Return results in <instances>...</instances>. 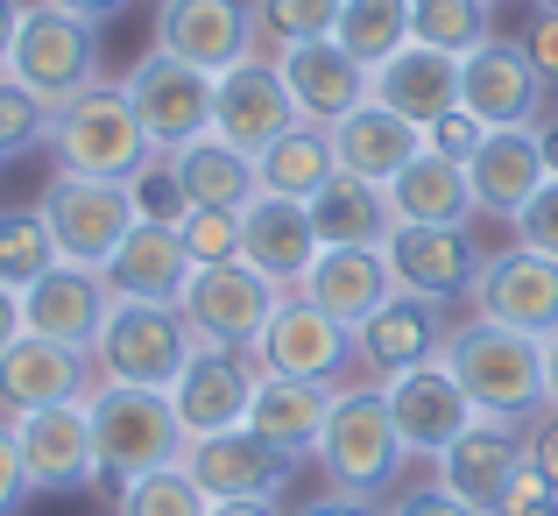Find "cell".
I'll return each mask as SVG.
<instances>
[{
	"label": "cell",
	"instance_id": "1",
	"mask_svg": "<svg viewBox=\"0 0 558 516\" xmlns=\"http://www.w3.org/2000/svg\"><path fill=\"white\" fill-rule=\"evenodd\" d=\"M438 361L466 389L474 418L523 424V418L545 410V340L537 333H509V326H488V319H466V326H452Z\"/></svg>",
	"mask_w": 558,
	"mask_h": 516
},
{
	"label": "cell",
	"instance_id": "2",
	"mask_svg": "<svg viewBox=\"0 0 558 516\" xmlns=\"http://www.w3.org/2000/svg\"><path fill=\"white\" fill-rule=\"evenodd\" d=\"M85 418H93V467L99 481H135L156 467L184 460V418L170 404V389H135V382H93L85 396Z\"/></svg>",
	"mask_w": 558,
	"mask_h": 516
},
{
	"label": "cell",
	"instance_id": "3",
	"mask_svg": "<svg viewBox=\"0 0 558 516\" xmlns=\"http://www.w3.org/2000/svg\"><path fill=\"white\" fill-rule=\"evenodd\" d=\"M43 142H50L57 170L113 177V184H135V177L149 170V156H163L149 135H142V121H135V107H128L121 85H93V93H78L71 107H57Z\"/></svg>",
	"mask_w": 558,
	"mask_h": 516
},
{
	"label": "cell",
	"instance_id": "4",
	"mask_svg": "<svg viewBox=\"0 0 558 516\" xmlns=\"http://www.w3.org/2000/svg\"><path fill=\"white\" fill-rule=\"evenodd\" d=\"M191 353H198V333H191V319L178 304L113 298L107 326L93 340V375L99 382H135V389H170Z\"/></svg>",
	"mask_w": 558,
	"mask_h": 516
},
{
	"label": "cell",
	"instance_id": "5",
	"mask_svg": "<svg viewBox=\"0 0 558 516\" xmlns=\"http://www.w3.org/2000/svg\"><path fill=\"white\" fill-rule=\"evenodd\" d=\"M312 460L326 467L332 495H361V503H368L375 489H389L396 467H403L410 453H403V439H396V418H389L381 382H375V389H340V396H332L326 439H318Z\"/></svg>",
	"mask_w": 558,
	"mask_h": 516
},
{
	"label": "cell",
	"instance_id": "6",
	"mask_svg": "<svg viewBox=\"0 0 558 516\" xmlns=\"http://www.w3.org/2000/svg\"><path fill=\"white\" fill-rule=\"evenodd\" d=\"M8 79L28 85L50 113L71 107L78 93H93V85H99V22L28 0L22 36H14V57H8Z\"/></svg>",
	"mask_w": 558,
	"mask_h": 516
},
{
	"label": "cell",
	"instance_id": "7",
	"mask_svg": "<svg viewBox=\"0 0 558 516\" xmlns=\"http://www.w3.org/2000/svg\"><path fill=\"white\" fill-rule=\"evenodd\" d=\"M36 213L57 241V262H78V269H107L113 248H121L142 219L128 184H113V177H71V170H57L50 184H43Z\"/></svg>",
	"mask_w": 558,
	"mask_h": 516
},
{
	"label": "cell",
	"instance_id": "8",
	"mask_svg": "<svg viewBox=\"0 0 558 516\" xmlns=\"http://www.w3.org/2000/svg\"><path fill=\"white\" fill-rule=\"evenodd\" d=\"M290 290L269 284L262 269H247L241 255L233 262H205V269H191L178 312L191 319V333H198V347H233V353H255L262 326L276 319V304H283Z\"/></svg>",
	"mask_w": 558,
	"mask_h": 516
},
{
	"label": "cell",
	"instance_id": "9",
	"mask_svg": "<svg viewBox=\"0 0 558 516\" xmlns=\"http://www.w3.org/2000/svg\"><path fill=\"white\" fill-rule=\"evenodd\" d=\"M121 93H128V107H135L142 135L163 156L184 149V142H198V135H213V71L184 64V57H170V50L135 57Z\"/></svg>",
	"mask_w": 558,
	"mask_h": 516
},
{
	"label": "cell",
	"instance_id": "10",
	"mask_svg": "<svg viewBox=\"0 0 558 516\" xmlns=\"http://www.w3.org/2000/svg\"><path fill=\"white\" fill-rule=\"evenodd\" d=\"M466 304H474V319H488V326L551 340V333H558V262L537 255V248H517V241H509L502 255L481 262Z\"/></svg>",
	"mask_w": 558,
	"mask_h": 516
},
{
	"label": "cell",
	"instance_id": "11",
	"mask_svg": "<svg viewBox=\"0 0 558 516\" xmlns=\"http://www.w3.org/2000/svg\"><path fill=\"white\" fill-rule=\"evenodd\" d=\"M290 128H298V99H290L276 57L255 50V57H241L233 71H219V79H213V135L219 142L262 156L269 142H283Z\"/></svg>",
	"mask_w": 558,
	"mask_h": 516
},
{
	"label": "cell",
	"instance_id": "12",
	"mask_svg": "<svg viewBox=\"0 0 558 516\" xmlns=\"http://www.w3.org/2000/svg\"><path fill=\"white\" fill-rule=\"evenodd\" d=\"M184 467L213 503H276L290 489V453L269 446L262 432L233 424V432H213V439H191L184 446Z\"/></svg>",
	"mask_w": 558,
	"mask_h": 516
},
{
	"label": "cell",
	"instance_id": "13",
	"mask_svg": "<svg viewBox=\"0 0 558 516\" xmlns=\"http://www.w3.org/2000/svg\"><path fill=\"white\" fill-rule=\"evenodd\" d=\"M551 85L537 79V64L523 57V43H481L474 57H460V107L481 128H545Z\"/></svg>",
	"mask_w": 558,
	"mask_h": 516
},
{
	"label": "cell",
	"instance_id": "14",
	"mask_svg": "<svg viewBox=\"0 0 558 516\" xmlns=\"http://www.w3.org/2000/svg\"><path fill=\"white\" fill-rule=\"evenodd\" d=\"M156 50L184 57L198 71H233L241 57L262 50V28H255V0H163L156 14Z\"/></svg>",
	"mask_w": 558,
	"mask_h": 516
},
{
	"label": "cell",
	"instance_id": "15",
	"mask_svg": "<svg viewBox=\"0 0 558 516\" xmlns=\"http://www.w3.org/2000/svg\"><path fill=\"white\" fill-rule=\"evenodd\" d=\"M347 361H354V333H347L340 319H326L312 298H298V290L276 304V319L262 326V340H255V368H262V375L340 382Z\"/></svg>",
	"mask_w": 558,
	"mask_h": 516
},
{
	"label": "cell",
	"instance_id": "16",
	"mask_svg": "<svg viewBox=\"0 0 558 516\" xmlns=\"http://www.w3.org/2000/svg\"><path fill=\"white\" fill-rule=\"evenodd\" d=\"M523 460H531V439H523L517 424L474 418L446 453H438V489L460 495V503H466V509H481V516H502L509 481L523 475Z\"/></svg>",
	"mask_w": 558,
	"mask_h": 516
},
{
	"label": "cell",
	"instance_id": "17",
	"mask_svg": "<svg viewBox=\"0 0 558 516\" xmlns=\"http://www.w3.org/2000/svg\"><path fill=\"white\" fill-rule=\"evenodd\" d=\"M255 353H233V347H198L184 361V375L170 382V404L184 418V439H213V432H233L247 424V404H255Z\"/></svg>",
	"mask_w": 558,
	"mask_h": 516
},
{
	"label": "cell",
	"instance_id": "18",
	"mask_svg": "<svg viewBox=\"0 0 558 516\" xmlns=\"http://www.w3.org/2000/svg\"><path fill=\"white\" fill-rule=\"evenodd\" d=\"M389 276H396V290H410V298H432V304H452V298H466L474 290V276H481V248L466 241V227H410V219H396V233H389Z\"/></svg>",
	"mask_w": 558,
	"mask_h": 516
},
{
	"label": "cell",
	"instance_id": "19",
	"mask_svg": "<svg viewBox=\"0 0 558 516\" xmlns=\"http://www.w3.org/2000/svg\"><path fill=\"white\" fill-rule=\"evenodd\" d=\"M446 340H452L446 304L396 290V298L381 304L375 319H361V326H354V361L368 368L375 382H396V375H410V368L438 361V353H446Z\"/></svg>",
	"mask_w": 558,
	"mask_h": 516
},
{
	"label": "cell",
	"instance_id": "20",
	"mask_svg": "<svg viewBox=\"0 0 558 516\" xmlns=\"http://www.w3.org/2000/svg\"><path fill=\"white\" fill-rule=\"evenodd\" d=\"M107 312H113L107 276H99V269H78V262H57L50 276H36V284L22 290V333L57 340V347H78V353H93Z\"/></svg>",
	"mask_w": 558,
	"mask_h": 516
},
{
	"label": "cell",
	"instance_id": "21",
	"mask_svg": "<svg viewBox=\"0 0 558 516\" xmlns=\"http://www.w3.org/2000/svg\"><path fill=\"white\" fill-rule=\"evenodd\" d=\"M93 353L57 347L22 333L14 347H0V410L8 418H28V410H57V404H85L93 396Z\"/></svg>",
	"mask_w": 558,
	"mask_h": 516
},
{
	"label": "cell",
	"instance_id": "22",
	"mask_svg": "<svg viewBox=\"0 0 558 516\" xmlns=\"http://www.w3.org/2000/svg\"><path fill=\"white\" fill-rule=\"evenodd\" d=\"M318 219L304 199H276V191H255V199L241 205V262L247 269H262L269 284L298 290L304 276H312L318 262Z\"/></svg>",
	"mask_w": 558,
	"mask_h": 516
},
{
	"label": "cell",
	"instance_id": "23",
	"mask_svg": "<svg viewBox=\"0 0 558 516\" xmlns=\"http://www.w3.org/2000/svg\"><path fill=\"white\" fill-rule=\"evenodd\" d=\"M381 396H389V418H396L403 453H424V460H438V453L474 424V404H466V389L452 382L446 361H424V368H410V375L381 382Z\"/></svg>",
	"mask_w": 558,
	"mask_h": 516
},
{
	"label": "cell",
	"instance_id": "24",
	"mask_svg": "<svg viewBox=\"0 0 558 516\" xmlns=\"http://www.w3.org/2000/svg\"><path fill=\"white\" fill-rule=\"evenodd\" d=\"M14 424V446H22V475L36 495H57V489H85L99 481L93 467V418L85 404H57V410H28V418H8Z\"/></svg>",
	"mask_w": 558,
	"mask_h": 516
},
{
	"label": "cell",
	"instance_id": "25",
	"mask_svg": "<svg viewBox=\"0 0 558 516\" xmlns=\"http://www.w3.org/2000/svg\"><path fill=\"white\" fill-rule=\"evenodd\" d=\"M276 71H283L290 99H298V121H312V128H332L354 107H368V64H354L332 36L276 50Z\"/></svg>",
	"mask_w": 558,
	"mask_h": 516
},
{
	"label": "cell",
	"instance_id": "26",
	"mask_svg": "<svg viewBox=\"0 0 558 516\" xmlns=\"http://www.w3.org/2000/svg\"><path fill=\"white\" fill-rule=\"evenodd\" d=\"M368 99L389 113H403L410 128H432L460 107V57L432 50V43H403L389 64L368 71Z\"/></svg>",
	"mask_w": 558,
	"mask_h": 516
},
{
	"label": "cell",
	"instance_id": "27",
	"mask_svg": "<svg viewBox=\"0 0 558 516\" xmlns=\"http://www.w3.org/2000/svg\"><path fill=\"white\" fill-rule=\"evenodd\" d=\"M545 177H551V164H545V135L537 128H488V142L466 156L474 213H495V219H517L537 199Z\"/></svg>",
	"mask_w": 558,
	"mask_h": 516
},
{
	"label": "cell",
	"instance_id": "28",
	"mask_svg": "<svg viewBox=\"0 0 558 516\" xmlns=\"http://www.w3.org/2000/svg\"><path fill=\"white\" fill-rule=\"evenodd\" d=\"M298 298H312L326 319H340V326L354 333L361 319H375L381 304L396 298L389 255H381V248H318V262L298 284Z\"/></svg>",
	"mask_w": 558,
	"mask_h": 516
},
{
	"label": "cell",
	"instance_id": "29",
	"mask_svg": "<svg viewBox=\"0 0 558 516\" xmlns=\"http://www.w3.org/2000/svg\"><path fill=\"white\" fill-rule=\"evenodd\" d=\"M191 248L178 227H156V219H135V233H128L121 248H113V262L99 276H107L113 298H135V304H178L184 284H191Z\"/></svg>",
	"mask_w": 558,
	"mask_h": 516
},
{
	"label": "cell",
	"instance_id": "30",
	"mask_svg": "<svg viewBox=\"0 0 558 516\" xmlns=\"http://www.w3.org/2000/svg\"><path fill=\"white\" fill-rule=\"evenodd\" d=\"M332 135V156H340V170L347 177H368V184L389 191L396 177H403L410 164L424 156V128H410L403 113H389V107H354L347 121H332L326 128Z\"/></svg>",
	"mask_w": 558,
	"mask_h": 516
},
{
	"label": "cell",
	"instance_id": "31",
	"mask_svg": "<svg viewBox=\"0 0 558 516\" xmlns=\"http://www.w3.org/2000/svg\"><path fill=\"white\" fill-rule=\"evenodd\" d=\"M332 396H340V382L262 375L255 382V404H247V432H262L269 446H283L290 460H304V453H318V439H326Z\"/></svg>",
	"mask_w": 558,
	"mask_h": 516
},
{
	"label": "cell",
	"instance_id": "32",
	"mask_svg": "<svg viewBox=\"0 0 558 516\" xmlns=\"http://www.w3.org/2000/svg\"><path fill=\"white\" fill-rule=\"evenodd\" d=\"M170 170H178V191H184L191 213H241L262 191L255 156L219 142V135H198V142H184V149H170Z\"/></svg>",
	"mask_w": 558,
	"mask_h": 516
},
{
	"label": "cell",
	"instance_id": "33",
	"mask_svg": "<svg viewBox=\"0 0 558 516\" xmlns=\"http://www.w3.org/2000/svg\"><path fill=\"white\" fill-rule=\"evenodd\" d=\"M389 205H396V219H410V227H466V219H474V184H466V164L424 149L417 164L389 184Z\"/></svg>",
	"mask_w": 558,
	"mask_h": 516
},
{
	"label": "cell",
	"instance_id": "34",
	"mask_svg": "<svg viewBox=\"0 0 558 516\" xmlns=\"http://www.w3.org/2000/svg\"><path fill=\"white\" fill-rule=\"evenodd\" d=\"M312 219H318L326 248H389V233H396L389 191L368 184V177H347V170L312 199Z\"/></svg>",
	"mask_w": 558,
	"mask_h": 516
},
{
	"label": "cell",
	"instance_id": "35",
	"mask_svg": "<svg viewBox=\"0 0 558 516\" xmlns=\"http://www.w3.org/2000/svg\"><path fill=\"white\" fill-rule=\"evenodd\" d=\"M332 177H340L332 135H326V128H312V121H298L283 142H269V149L255 156V184L276 191V199H304V205H312Z\"/></svg>",
	"mask_w": 558,
	"mask_h": 516
},
{
	"label": "cell",
	"instance_id": "36",
	"mask_svg": "<svg viewBox=\"0 0 558 516\" xmlns=\"http://www.w3.org/2000/svg\"><path fill=\"white\" fill-rule=\"evenodd\" d=\"M332 43H340L354 64H368V71L389 64V57L410 43V0H347Z\"/></svg>",
	"mask_w": 558,
	"mask_h": 516
},
{
	"label": "cell",
	"instance_id": "37",
	"mask_svg": "<svg viewBox=\"0 0 558 516\" xmlns=\"http://www.w3.org/2000/svg\"><path fill=\"white\" fill-rule=\"evenodd\" d=\"M488 8H495V0H410V43H432V50L474 57L481 43H495Z\"/></svg>",
	"mask_w": 558,
	"mask_h": 516
},
{
	"label": "cell",
	"instance_id": "38",
	"mask_svg": "<svg viewBox=\"0 0 558 516\" xmlns=\"http://www.w3.org/2000/svg\"><path fill=\"white\" fill-rule=\"evenodd\" d=\"M213 509V495L191 481V467H156V475H135L121 481V495H113V516H205Z\"/></svg>",
	"mask_w": 558,
	"mask_h": 516
},
{
	"label": "cell",
	"instance_id": "39",
	"mask_svg": "<svg viewBox=\"0 0 558 516\" xmlns=\"http://www.w3.org/2000/svg\"><path fill=\"white\" fill-rule=\"evenodd\" d=\"M50 269H57V241H50V227H43L36 205H28V213H0V284L28 290Z\"/></svg>",
	"mask_w": 558,
	"mask_h": 516
},
{
	"label": "cell",
	"instance_id": "40",
	"mask_svg": "<svg viewBox=\"0 0 558 516\" xmlns=\"http://www.w3.org/2000/svg\"><path fill=\"white\" fill-rule=\"evenodd\" d=\"M340 8L347 0H255V28L262 43L290 50V43H318L340 28Z\"/></svg>",
	"mask_w": 558,
	"mask_h": 516
},
{
	"label": "cell",
	"instance_id": "41",
	"mask_svg": "<svg viewBox=\"0 0 558 516\" xmlns=\"http://www.w3.org/2000/svg\"><path fill=\"white\" fill-rule=\"evenodd\" d=\"M128 191H135V213L156 219V227H184V219H191V205H184V191H178V170H170V156H149V170H142Z\"/></svg>",
	"mask_w": 558,
	"mask_h": 516
},
{
	"label": "cell",
	"instance_id": "42",
	"mask_svg": "<svg viewBox=\"0 0 558 516\" xmlns=\"http://www.w3.org/2000/svg\"><path fill=\"white\" fill-rule=\"evenodd\" d=\"M178 233H184V248H191L198 269L205 262H233L241 255V213H191Z\"/></svg>",
	"mask_w": 558,
	"mask_h": 516
},
{
	"label": "cell",
	"instance_id": "43",
	"mask_svg": "<svg viewBox=\"0 0 558 516\" xmlns=\"http://www.w3.org/2000/svg\"><path fill=\"white\" fill-rule=\"evenodd\" d=\"M509 227H517V248H537V255L558 262V177H545V184H537V199L523 205Z\"/></svg>",
	"mask_w": 558,
	"mask_h": 516
},
{
	"label": "cell",
	"instance_id": "44",
	"mask_svg": "<svg viewBox=\"0 0 558 516\" xmlns=\"http://www.w3.org/2000/svg\"><path fill=\"white\" fill-rule=\"evenodd\" d=\"M481 142H488V128H481V121H474V113H466V107H452L446 121H432V128H424V149L452 156V164H466V156H474Z\"/></svg>",
	"mask_w": 558,
	"mask_h": 516
},
{
	"label": "cell",
	"instance_id": "45",
	"mask_svg": "<svg viewBox=\"0 0 558 516\" xmlns=\"http://www.w3.org/2000/svg\"><path fill=\"white\" fill-rule=\"evenodd\" d=\"M502 516H558V489L545 475H537L531 460H523V475L509 481V503H502Z\"/></svg>",
	"mask_w": 558,
	"mask_h": 516
},
{
	"label": "cell",
	"instance_id": "46",
	"mask_svg": "<svg viewBox=\"0 0 558 516\" xmlns=\"http://www.w3.org/2000/svg\"><path fill=\"white\" fill-rule=\"evenodd\" d=\"M28 475H22V446H14V424H0V516H14L28 503Z\"/></svg>",
	"mask_w": 558,
	"mask_h": 516
},
{
	"label": "cell",
	"instance_id": "47",
	"mask_svg": "<svg viewBox=\"0 0 558 516\" xmlns=\"http://www.w3.org/2000/svg\"><path fill=\"white\" fill-rule=\"evenodd\" d=\"M523 57L537 64V79H545V85H558V14L551 8H537L531 36H523Z\"/></svg>",
	"mask_w": 558,
	"mask_h": 516
},
{
	"label": "cell",
	"instance_id": "48",
	"mask_svg": "<svg viewBox=\"0 0 558 516\" xmlns=\"http://www.w3.org/2000/svg\"><path fill=\"white\" fill-rule=\"evenodd\" d=\"M396 516H481V509H466L460 495H446V489H417V495L396 503Z\"/></svg>",
	"mask_w": 558,
	"mask_h": 516
},
{
	"label": "cell",
	"instance_id": "49",
	"mask_svg": "<svg viewBox=\"0 0 558 516\" xmlns=\"http://www.w3.org/2000/svg\"><path fill=\"white\" fill-rule=\"evenodd\" d=\"M531 467L558 489V410H545V424L531 432Z\"/></svg>",
	"mask_w": 558,
	"mask_h": 516
},
{
	"label": "cell",
	"instance_id": "50",
	"mask_svg": "<svg viewBox=\"0 0 558 516\" xmlns=\"http://www.w3.org/2000/svg\"><path fill=\"white\" fill-rule=\"evenodd\" d=\"M22 14H28V0H0V79H8V57H14V36H22Z\"/></svg>",
	"mask_w": 558,
	"mask_h": 516
},
{
	"label": "cell",
	"instance_id": "51",
	"mask_svg": "<svg viewBox=\"0 0 558 516\" xmlns=\"http://www.w3.org/2000/svg\"><path fill=\"white\" fill-rule=\"evenodd\" d=\"M298 516H381V509L361 503V495H318V503H304Z\"/></svg>",
	"mask_w": 558,
	"mask_h": 516
},
{
	"label": "cell",
	"instance_id": "52",
	"mask_svg": "<svg viewBox=\"0 0 558 516\" xmlns=\"http://www.w3.org/2000/svg\"><path fill=\"white\" fill-rule=\"evenodd\" d=\"M14 340H22V290L0 284V347H14Z\"/></svg>",
	"mask_w": 558,
	"mask_h": 516
},
{
	"label": "cell",
	"instance_id": "53",
	"mask_svg": "<svg viewBox=\"0 0 558 516\" xmlns=\"http://www.w3.org/2000/svg\"><path fill=\"white\" fill-rule=\"evenodd\" d=\"M43 8H64V14H85V22H107V14H121L128 0H43Z\"/></svg>",
	"mask_w": 558,
	"mask_h": 516
},
{
	"label": "cell",
	"instance_id": "54",
	"mask_svg": "<svg viewBox=\"0 0 558 516\" xmlns=\"http://www.w3.org/2000/svg\"><path fill=\"white\" fill-rule=\"evenodd\" d=\"M545 410H558V333L545 340Z\"/></svg>",
	"mask_w": 558,
	"mask_h": 516
},
{
	"label": "cell",
	"instance_id": "55",
	"mask_svg": "<svg viewBox=\"0 0 558 516\" xmlns=\"http://www.w3.org/2000/svg\"><path fill=\"white\" fill-rule=\"evenodd\" d=\"M205 516H276V503H213Z\"/></svg>",
	"mask_w": 558,
	"mask_h": 516
},
{
	"label": "cell",
	"instance_id": "56",
	"mask_svg": "<svg viewBox=\"0 0 558 516\" xmlns=\"http://www.w3.org/2000/svg\"><path fill=\"white\" fill-rule=\"evenodd\" d=\"M537 135H545V164H551V177H558V121H545Z\"/></svg>",
	"mask_w": 558,
	"mask_h": 516
},
{
	"label": "cell",
	"instance_id": "57",
	"mask_svg": "<svg viewBox=\"0 0 558 516\" xmlns=\"http://www.w3.org/2000/svg\"><path fill=\"white\" fill-rule=\"evenodd\" d=\"M8 156H14V142H8V135H0V164H8Z\"/></svg>",
	"mask_w": 558,
	"mask_h": 516
},
{
	"label": "cell",
	"instance_id": "58",
	"mask_svg": "<svg viewBox=\"0 0 558 516\" xmlns=\"http://www.w3.org/2000/svg\"><path fill=\"white\" fill-rule=\"evenodd\" d=\"M537 8H551V14H558V0H537Z\"/></svg>",
	"mask_w": 558,
	"mask_h": 516
}]
</instances>
